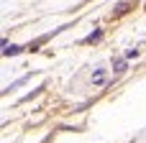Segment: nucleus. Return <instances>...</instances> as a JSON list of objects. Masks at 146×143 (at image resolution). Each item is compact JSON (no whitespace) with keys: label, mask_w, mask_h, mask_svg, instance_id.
Returning a JSON list of instances; mask_svg holds the SVG:
<instances>
[{"label":"nucleus","mask_w":146,"mask_h":143,"mask_svg":"<svg viewBox=\"0 0 146 143\" xmlns=\"http://www.w3.org/2000/svg\"><path fill=\"white\" fill-rule=\"evenodd\" d=\"M126 61H128V59H121V56H118V59H113V69H115V74H123V72L128 69V64H126Z\"/></svg>","instance_id":"nucleus-1"},{"label":"nucleus","mask_w":146,"mask_h":143,"mask_svg":"<svg viewBox=\"0 0 146 143\" xmlns=\"http://www.w3.org/2000/svg\"><path fill=\"white\" fill-rule=\"evenodd\" d=\"M21 51H23V46L10 43V46H5V49H3V56H15V54H21Z\"/></svg>","instance_id":"nucleus-2"},{"label":"nucleus","mask_w":146,"mask_h":143,"mask_svg":"<svg viewBox=\"0 0 146 143\" xmlns=\"http://www.w3.org/2000/svg\"><path fill=\"white\" fill-rule=\"evenodd\" d=\"M100 38H103V31H100V28H98V31H95V33H90V36H87V38H85V43H98V41H100Z\"/></svg>","instance_id":"nucleus-3"},{"label":"nucleus","mask_w":146,"mask_h":143,"mask_svg":"<svg viewBox=\"0 0 146 143\" xmlns=\"http://www.w3.org/2000/svg\"><path fill=\"white\" fill-rule=\"evenodd\" d=\"M103 82H105V69H98L92 74V84H103Z\"/></svg>","instance_id":"nucleus-4"},{"label":"nucleus","mask_w":146,"mask_h":143,"mask_svg":"<svg viewBox=\"0 0 146 143\" xmlns=\"http://www.w3.org/2000/svg\"><path fill=\"white\" fill-rule=\"evenodd\" d=\"M128 8H131V3H121V5L115 8V15H121V13H126Z\"/></svg>","instance_id":"nucleus-5"},{"label":"nucleus","mask_w":146,"mask_h":143,"mask_svg":"<svg viewBox=\"0 0 146 143\" xmlns=\"http://www.w3.org/2000/svg\"><path fill=\"white\" fill-rule=\"evenodd\" d=\"M139 56V49H128L126 54H123V59H136Z\"/></svg>","instance_id":"nucleus-6"}]
</instances>
